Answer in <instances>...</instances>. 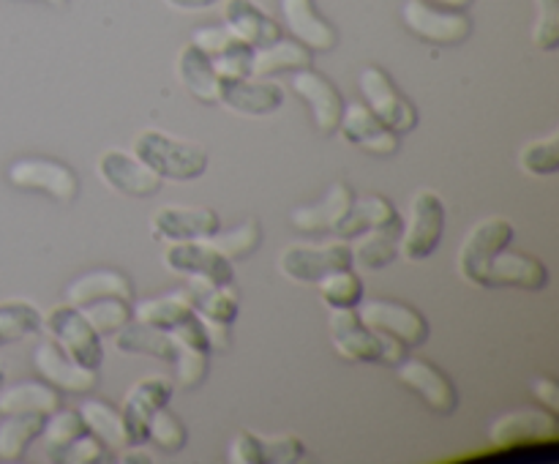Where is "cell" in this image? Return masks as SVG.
<instances>
[{"instance_id": "obj_1", "label": "cell", "mask_w": 559, "mask_h": 464, "mask_svg": "<svg viewBox=\"0 0 559 464\" xmlns=\"http://www.w3.org/2000/svg\"><path fill=\"white\" fill-rule=\"evenodd\" d=\"M134 156L145 167H151L158 178L175 180V183H189V180L202 178L207 172V164H211V156L200 142L178 140V136L156 129L136 134Z\"/></svg>"}, {"instance_id": "obj_2", "label": "cell", "mask_w": 559, "mask_h": 464, "mask_svg": "<svg viewBox=\"0 0 559 464\" xmlns=\"http://www.w3.org/2000/svg\"><path fill=\"white\" fill-rule=\"evenodd\" d=\"M448 211L437 191L420 189L409 202L407 224L399 238V254L409 262H426L437 251L445 235Z\"/></svg>"}, {"instance_id": "obj_3", "label": "cell", "mask_w": 559, "mask_h": 464, "mask_svg": "<svg viewBox=\"0 0 559 464\" xmlns=\"http://www.w3.org/2000/svg\"><path fill=\"white\" fill-rule=\"evenodd\" d=\"M513 238H516V227L506 216H489L475 224L459 249V273L464 282L486 289V273H489L491 260L500 251L511 249Z\"/></svg>"}, {"instance_id": "obj_4", "label": "cell", "mask_w": 559, "mask_h": 464, "mask_svg": "<svg viewBox=\"0 0 559 464\" xmlns=\"http://www.w3.org/2000/svg\"><path fill=\"white\" fill-rule=\"evenodd\" d=\"M44 328L49 331L52 342L80 366L98 369V366L104 364L102 336H98L96 328L87 322L82 309H76V306L71 304L55 306V309H49V314L44 317Z\"/></svg>"}, {"instance_id": "obj_5", "label": "cell", "mask_w": 559, "mask_h": 464, "mask_svg": "<svg viewBox=\"0 0 559 464\" xmlns=\"http://www.w3.org/2000/svg\"><path fill=\"white\" fill-rule=\"evenodd\" d=\"M402 22L420 41L440 44V47L467 41L473 33V20L467 11L448 9L435 0H407L402 5Z\"/></svg>"}, {"instance_id": "obj_6", "label": "cell", "mask_w": 559, "mask_h": 464, "mask_svg": "<svg viewBox=\"0 0 559 464\" xmlns=\"http://www.w3.org/2000/svg\"><path fill=\"white\" fill-rule=\"evenodd\" d=\"M358 87L366 98V107L377 115L385 126H391L396 134H407L418 126V107L399 91L382 66H366L358 76Z\"/></svg>"}, {"instance_id": "obj_7", "label": "cell", "mask_w": 559, "mask_h": 464, "mask_svg": "<svg viewBox=\"0 0 559 464\" xmlns=\"http://www.w3.org/2000/svg\"><path fill=\"white\" fill-rule=\"evenodd\" d=\"M342 267H353V251L342 238L322 246L293 243L278 254V271L295 284H320L328 273Z\"/></svg>"}, {"instance_id": "obj_8", "label": "cell", "mask_w": 559, "mask_h": 464, "mask_svg": "<svg viewBox=\"0 0 559 464\" xmlns=\"http://www.w3.org/2000/svg\"><path fill=\"white\" fill-rule=\"evenodd\" d=\"M5 175L16 189L38 191V194H47L49 200L74 202L80 197V175L58 158H16Z\"/></svg>"}, {"instance_id": "obj_9", "label": "cell", "mask_w": 559, "mask_h": 464, "mask_svg": "<svg viewBox=\"0 0 559 464\" xmlns=\"http://www.w3.org/2000/svg\"><path fill=\"white\" fill-rule=\"evenodd\" d=\"M162 262L169 273H175V276L205 278V282L211 284H233L235 278V262L227 260V257L211 243V238L169 243Z\"/></svg>"}, {"instance_id": "obj_10", "label": "cell", "mask_w": 559, "mask_h": 464, "mask_svg": "<svg viewBox=\"0 0 559 464\" xmlns=\"http://www.w3.org/2000/svg\"><path fill=\"white\" fill-rule=\"evenodd\" d=\"M358 314L371 331L388 333V336L399 338V342H404L407 347H420V344L429 342L431 336L429 320H426L415 306L402 304V300H360Z\"/></svg>"}, {"instance_id": "obj_11", "label": "cell", "mask_w": 559, "mask_h": 464, "mask_svg": "<svg viewBox=\"0 0 559 464\" xmlns=\"http://www.w3.org/2000/svg\"><path fill=\"white\" fill-rule=\"evenodd\" d=\"M559 431V418L551 407H530L519 413L502 415L491 426V442L495 448H530V445H555Z\"/></svg>"}, {"instance_id": "obj_12", "label": "cell", "mask_w": 559, "mask_h": 464, "mask_svg": "<svg viewBox=\"0 0 559 464\" xmlns=\"http://www.w3.org/2000/svg\"><path fill=\"white\" fill-rule=\"evenodd\" d=\"M96 175L115 194L134 197V200L156 197L164 186V180L151 167H145L134 153H123L118 147H109L98 156Z\"/></svg>"}, {"instance_id": "obj_13", "label": "cell", "mask_w": 559, "mask_h": 464, "mask_svg": "<svg viewBox=\"0 0 559 464\" xmlns=\"http://www.w3.org/2000/svg\"><path fill=\"white\" fill-rule=\"evenodd\" d=\"M289 87L298 93V98H304L306 107H309L311 118H314V129L320 134H333L338 131V120L344 112V98L342 91L328 80L325 74H320L317 69L306 66V69L293 71L289 76Z\"/></svg>"}, {"instance_id": "obj_14", "label": "cell", "mask_w": 559, "mask_h": 464, "mask_svg": "<svg viewBox=\"0 0 559 464\" xmlns=\"http://www.w3.org/2000/svg\"><path fill=\"white\" fill-rule=\"evenodd\" d=\"M399 380L409 388V391L418 393L426 404H429L435 413L440 415H453L459 407V391L453 385L451 377L440 369L437 364L424 358H404L399 364Z\"/></svg>"}, {"instance_id": "obj_15", "label": "cell", "mask_w": 559, "mask_h": 464, "mask_svg": "<svg viewBox=\"0 0 559 464\" xmlns=\"http://www.w3.org/2000/svg\"><path fill=\"white\" fill-rule=\"evenodd\" d=\"M175 385L162 374L145 377V380L134 382L131 391L123 398V420L126 429H129L131 445H145L147 442V424H151L153 413L162 407H167L169 398H173Z\"/></svg>"}, {"instance_id": "obj_16", "label": "cell", "mask_w": 559, "mask_h": 464, "mask_svg": "<svg viewBox=\"0 0 559 464\" xmlns=\"http://www.w3.org/2000/svg\"><path fill=\"white\" fill-rule=\"evenodd\" d=\"M338 131L344 140L369 156H393L399 151V134L382 123L366 104H344Z\"/></svg>"}, {"instance_id": "obj_17", "label": "cell", "mask_w": 559, "mask_h": 464, "mask_svg": "<svg viewBox=\"0 0 559 464\" xmlns=\"http://www.w3.org/2000/svg\"><path fill=\"white\" fill-rule=\"evenodd\" d=\"M222 229V218L213 207L164 205L151 216V233L156 240L178 243V240L213 238Z\"/></svg>"}, {"instance_id": "obj_18", "label": "cell", "mask_w": 559, "mask_h": 464, "mask_svg": "<svg viewBox=\"0 0 559 464\" xmlns=\"http://www.w3.org/2000/svg\"><path fill=\"white\" fill-rule=\"evenodd\" d=\"M331 342L333 349L349 364H380V336L360 320L358 309L331 311Z\"/></svg>"}, {"instance_id": "obj_19", "label": "cell", "mask_w": 559, "mask_h": 464, "mask_svg": "<svg viewBox=\"0 0 559 464\" xmlns=\"http://www.w3.org/2000/svg\"><path fill=\"white\" fill-rule=\"evenodd\" d=\"M33 366L44 382L63 393H91L98 385V369L71 360L55 342H41L33 353Z\"/></svg>"}, {"instance_id": "obj_20", "label": "cell", "mask_w": 559, "mask_h": 464, "mask_svg": "<svg viewBox=\"0 0 559 464\" xmlns=\"http://www.w3.org/2000/svg\"><path fill=\"white\" fill-rule=\"evenodd\" d=\"M218 104L235 115L246 118H262L273 115L284 107V87L278 82L265 80V76H246V80L222 82V96Z\"/></svg>"}, {"instance_id": "obj_21", "label": "cell", "mask_w": 559, "mask_h": 464, "mask_svg": "<svg viewBox=\"0 0 559 464\" xmlns=\"http://www.w3.org/2000/svg\"><path fill=\"white\" fill-rule=\"evenodd\" d=\"M282 20L295 41L311 52H331L338 44V31L331 20L320 14L314 0H282Z\"/></svg>"}, {"instance_id": "obj_22", "label": "cell", "mask_w": 559, "mask_h": 464, "mask_svg": "<svg viewBox=\"0 0 559 464\" xmlns=\"http://www.w3.org/2000/svg\"><path fill=\"white\" fill-rule=\"evenodd\" d=\"M546 284H549V267L538 257L524 254V251H500L486 273V289L513 287L540 293Z\"/></svg>"}, {"instance_id": "obj_23", "label": "cell", "mask_w": 559, "mask_h": 464, "mask_svg": "<svg viewBox=\"0 0 559 464\" xmlns=\"http://www.w3.org/2000/svg\"><path fill=\"white\" fill-rule=\"evenodd\" d=\"M224 25L249 47H265V44L282 38V25L254 0H227L224 3Z\"/></svg>"}, {"instance_id": "obj_24", "label": "cell", "mask_w": 559, "mask_h": 464, "mask_svg": "<svg viewBox=\"0 0 559 464\" xmlns=\"http://www.w3.org/2000/svg\"><path fill=\"white\" fill-rule=\"evenodd\" d=\"M353 200H355V191L349 189L347 183H333L320 202L295 207V211L289 213V222H293V227H298L300 233H309V235L333 233L336 224L344 218V213L349 211Z\"/></svg>"}, {"instance_id": "obj_25", "label": "cell", "mask_w": 559, "mask_h": 464, "mask_svg": "<svg viewBox=\"0 0 559 464\" xmlns=\"http://www.w3.org/2000/svg\"><path fill=\"white\" fill-rule=\"evenodd\" d=\"M391 224H404L396 205L382 194H366L355 197L349 211L344 213V218L336 224V229H333V235H338L342 240H353L358 238V235H364L366 229L391 227Z\"/></svg>"}, {"instance_id": "obj_26", "label": "cell", "mask_w": 559, "mask_h": 464, "mask_svg": "<svg viewBox=\"0 0 559 464\" xmlns=\"http://www.w3.org/2000/svg\"><path fill=\"white\" fill-rule=\"evenodd\" d=\"M175 74H178L180 85H183L197 102L218 104V96H222V80H218L216 69H213V60L207 58L202 49H197L191 41L178 52Z\"/></svg>"}, {"instance_id": "obj_27", "label": "cell", "mask_w": 559, "mask_h": 464, "mask_svg": "<svg viewBox=\"0 0 559 464\" xmlns=\"http://www.w3.org/2000/svg\"><path fill=\"white\" fill-rule=\"evenodd\" d=\"M102 298L131 300L134 298V284H131V278L126 273L112 271V267H102V271L82 273V276H76L66 287V300L71 306H76V309Z\"/></svg>"}, {"instance_id": "obj_28", "label": "cell", "mask_w": 559, "mask_h": 464, "mask_svg": "<svg viewBox=\"0 0 559 464\" xmlns=\"http://www.w3.org/2000/svg\"><path fill=\"white\" fill-rule=\"evenodd\" d=\"M186 293H189L191 309L205 317V320L227 322V325H235V320H238L240 304L233 284H211L205 278H189Z\"/></svg>"}, {"instance_id": "obj_29", "label": "cell", "mask_w": 559, "mask_h": 464, "mask_svg": "<svg viewBox=\"0 0 559 464\" xmlns=\"http://www.w3.org/2000/svg\"><path fill=\"white\" fill-rule=\"evenodd\" d=\"M311 49L295 38H276L265 47H254L251 52V76H276L284 71H298L311 66Z\"/></svg>"}, {"instance_id": "obj_30", "label": "cell", "mask_w": 559, "mask_h": 464, "mask_svg": "<svg viewBox=\"0 0 559 464\" xmlns=\"http://www.w3.org/2000/svg\"><path fill=\"white\" fill-rule=\"evenodd\" d=\"M80 415L85 429L96 440H102V445L109 448V451H123V448L131 445L123 413L109 402H104V398H85L80 404Z\"/></svg>"}, {"instance_id": "obj_31", "label": "cell", "mask_w": 559, "mask_h": 464, "mask_svg": "<svg viewBox=\"0 0 559 464\" xmlns=\"http://www.w3.org/2000/svg\"><path fill=\"white\" fill-rule=\"evenodd\" d=\"M115 347H118V353L145 355V358L169 360V364L175 358V338L169 336V331L140 320H131L129 325L115 333Z\"/></svg>"}, {"instance_id": "obj_32", "label": "cell", "mask_w": 559, "mask_h": 464, "mask_svg": "<svg viewBox=\"0 0 559 464\" xmlns=\"http://www.w3.org/2000/svg\"><path fill=\"white\" fill-rule=\"evenodd\" d=\"M404 224H391V227H374L366 229L364 235L353 238L355 243L349 246L353 251V265L364 267V271H382L391 265L399 257V238H402Z\"/></svg>"}, {"instance_id": "obj_33", "label": "cell", "mask_w": 559, "mask_h": 464, "mask_svg": "<svg viewBox=\"0 0 559 464\" xmlns=\"http://www.w3.org/2000/svg\"><path fill=\"white\" fill-rule=\"evenodd\" d=\"M60 407V391L49 382H16V385L0 388V415L36 413L49 415Z\"/></svg>"}, {"instance_id": "obj_34", "label": "cell", "mask_w": 559, "mask_h": 464, "mask_svg": "<svg viewBox=\"0 0 559 464\" xmlns=\"http://www.w3.org/2000/svg\"><path fill=\"white\" fill-rule=\"evenodd\" d=\"M44 418L47 415L36 413L3 415V420H0V459L3 462H20L27 448H31V442L41 437Z\"/></svg>"}, {"instance_id": "obj_35", "label": "cell", "mask_w": 559, "mask_h": 464, "mask_svg": "<svg viewBox=\"0 0 559 464\" xmlns=\"http://www.w3.org/2000/svg\"><path fill=\"white\" fill-rule=\"evenodd\" d=\"M191 314H194V309H191V300L186 289H175V293L158 295V298L140 300L134 306V320L164 328V331L175 328L178 322L189 320Z\"/></svg>"}, {"instance_id": "obj_36", "label": "cell", "mask_w": 559, "mask_h": 464, "mask_svg": "<svg viewBox=\"0 0 559 464\" xmlns=\"http://www.w3.org/2000/svg\"><path fill=\"white\" fill-rule=\"evenodd\" d=\"M44 328V314L27 300H5L0 304V347L22 342Z\"/></svg>"}, {"instance_id": "obj_37", "label": "cell", "mask_w": 559, "mask_h": 464, "mask_svg": "<svg viewBox=\"0 0 559 464\" xmlns=\"http://www.w3.org/2000/svg\"><path fill=\"white\" fill-rule=\"evenodd\" d=\"M317 287H320L322 304H325L331 311L358 309L360 300L366 298L364 278H360L353 267H342V271L328 273Z\"/></svg>"}, {"instance_id": "obj_38", "label": "cell", "mask_w": 559, "mask_h": 464, "mask_svg": "<svg viewBox=\"0 0 559 464\" xmlns=\"http://www.w3.org/2000/svg\"><path fill=\"white\" fill-rule=\"evenodd\" d=\"M85 429V424H82V415L80 409H52V413L44 418V429H41V437H44V451H47V459L49 462H58L60 453L69 448L71 440H76V437L82 435Z\"/></svg>"}, {"instance_id": "obj_39", "label": "cell", "mask_w": 559, "mask_h": 464, "mask_svg": "<svg viewBox=\"0 0 559 464\" xmlns=\"http://www.w3.org/2000/svg\"><path fill=\"white\" fill-rule=\"evenodd\" d=\"M211 243L216 246L227 260H246V257H251L262 246V224L257 222V218H246V222L227 229V233L218 229L211 238Z\"/></svg>"}, {"instance_id": "obj_40", "label": "cell", "mask_w": 559, "mask_h": 464, "mask_svg": "<svg viewBox=\"0 0 559 464\" xmlns=\"http://www.w3.org/2000/svg\"><path fill=\"white\" fill-rule=\"evenodd\" d=\"M82 314H85L87 322L96 328L98 336H115L120 328L129 325V322L134 320L131 300H123V298L93 300V304L82 306Z\"/></svg>"}, {"instance_id": "obj_41", "label": "cell", "mask_w": 559, "mask_h": 464, "mask_svg": "<svg viewBox=\"0 0 559 464\" xmlns=\"http://www.w3.org/2000/svg\"><path fill=\"white\" fill-rule=\"evenodd\" d=\"M519 167L533 178H549L559 172V131H551L549 136L527 142L519 153Z\"/></svg>"}, {"instance_id": "obj_42", "label": "cell", "mask_w": 559, "mask_h": 464, "mask_svg": "<svg viewBox=\"0 0 559 464\" xmlns=\"http://www.w3.org/2000/svg\"><path fill=\"white\" fill-rule=\"evenodd\" d=\"M147 442H153V445L164 453L183 451L186 442H189L186 424L169 409V404L153 413L151 424H147Z\"/></svg>"}, {"instance_id": "obj_43", "label": "cell", "mask_w": 559, "mask_h": 464, "mask_svg": "<svg viewBox=\"0 0 559 464\" xmlns=\"http://www.w3.org/2000/svg\"><path fill=\"white\" fill-rule=\"evenodd\" d=\"M211 353L207 349L186 347V344L175 342V380H178L180 388H197L205 382L207 369H211Z\"/></svg>"}, {"instance_id": "obj_44", "label": "cell", "mask_w": 559, "mask_h": 464, "mask_svg": "<svg viewBox=\"0 0 559 464\" xmlns=\"http://www.w3.org/2000/svg\"><path fill=\"white\" fill-rule=\"evenodd\" d=\"M533 44L540 52H555L559 47V0H535Z\"/></svg>"}, {"instance_id": "obj_45", "label": "cell", "mask_w": 559, "mask_h": 464, "mask_svg": "<svg viewBox=\"0 0 559 464\" xmlns=\"http://www.w3.org/2000/svg\"><path fill=\"white\" fill-rule=\"evenodd\" d=\"M191 44H194L197 49H202L207 58H218V55L229 52V49H235L238 44L246 41H240L227 25H202L191 33Z\"/></svg>"}, {"instance_id": "obj_46", "label": "cell", "mask_w": 559, "mask_h": 464, "mask_svg": "<svg viewBox=\"0 0 559 464\" xmlns=\"http://www.w3.org/2000/svg\"><path fill=\"white\" fill-rule=\"evenodd\" d=\"M251 52H254V47H249V44H238V47L229 49V52L218 55V58H211L218 80L235 82V80H246V76H251Z\"/></svg>"}, {"instance_id": "obj_47", "label": "cell", "mask_w": 559, "mask_h": 464, "mask_svg": "<svg viewBox=\"0 0 559 464\" xmlns=\"http://www.w3.org/2000/svg\"><path fill=\"white\" fill-rule=\"evenodd\" d=\"M262 451H265V464H295L304 459L306 445L295 435L262 437Z\"/></svg>"}, {"instance_id": "obj_48", "label": "cell", "mask_w": 559, "mask_h": 464, "mask_svg": "<svg viewBox=\"0 0 559 464\" xmlns=\"http://www.w3.org/2000/svg\"><path fill=\"white\" fill-rule=\"evenodd\" d=\"M104 451L107 448L102 445V440L91 435V431H82L76 440L69 442L63 453H60V464H98L104 459Z\"/></svg>"}, {"instance_id": "obj_49", "label": "cell", "mask_w": 559, "mask_h": 464, "mask_svg": "<svg viewBox=\"0 0 559 464\" xmlns=\"http://www.w3.org/2000/svg\"><path fill=\"white\" fill-rule=\"evenodd\" d=\"M227 459L233 464H265V451H262V437L251 431H240L229 442Z\"/></svg>"}, {"instance_id": "obj_50", "label": "cell", "mask_w": 559, "mask_h": 464, "mask_svg": "<svg viewBox=\"0 0 559 464\" xmlns=\"http://www.w3.org/2000/svg\"><path fill=\"white\" fill-rule=\"evenodd\" d=\"M200 317V314H197ZM202 320V328H205V336H207V344H211V353H227L229 347H233V325H227V322H216V320H205V317H200Z\"/></svg>"}, {"instance_id": "obj_51", "label": "cell", "mask_w": 559, "mask_h": 464, "mask_svg": "<svg viewBox=\"0 0 559 464\" xmlns=\"http://www.w3.org/2000/svg\"><path fill=\"white\" fill-rule=\"evenodd\" d=\"M533 393H535V398L544 404V407L557 409V402H559L557 380H551V377H538V380L533 382Z\"/></svg>"}, {"instance_id": "obj_52", "label": "cell", "mask_w": 559, "mask_h": 464, "mask_svg": "<svg viewBox=\"0 0 559 464\" xmlns=\"http://www.w3.org/2000/svg\"><path fill=\"white\" fill-rule=\"evenodd\" d=\"M164 3L175 11H205L211 5L222 3V0H164Z\"/></svg>"}, {"instance_id": "obj_53", "label": "cell", "mask_w": 559, "mask_h": 464, "mask_svg": "<svg viewBox=\"0 0 559 464\" xmlns=\"http://www.w3.org/2000/svg\"><path fill=\"white\" fill-rule=\"evenodd\" d=\"M41 3H49V5H63L66 0H41Z\"/></svg>"}, {"instance_id": "obj_54", "label": "cell", "mask_w": 559, "mask_h": 464, "mask_svg": "<svg viewBox=\"0 0 559 464\" xmlns=\"http://www.w3.org/2000/svg\"><path fill=\"white\" fill-rule=\"evenodd\" d=\"M3 385H5V371L0 369V388H3Z\"/></svg>"}]
</instances>
